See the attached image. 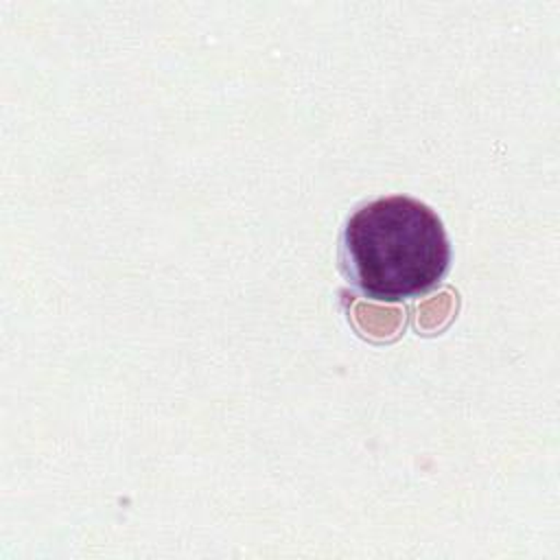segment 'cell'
<instances>
[{"mask_svg":"<svg viewBox=\"0 0 560 560\" xmlns=\"http://www.w3.org/2000/svg\"><path fill=\"white\" fill-rule=\"evenodd\" d=\"M341 267L374 300H402L433 289L451 265L440 217L422 201L392 195L363 203L341 232Z\"/></svg>","mask_w":560,"mask_h":560,"instance_id":"6da1fadb","label":"cell"}]
</instances>
